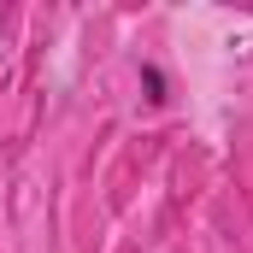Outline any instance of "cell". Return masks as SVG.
<instances>
[{"label": "cell", "instance_id": "obj_1", "mask_svg": "<svg viewBox=\"0 0 253 253\" xmlns=\"http://www.w3.org/2000/svg\"><path fill=\"white\" fill-rule=\"evenodd\" d=\"M141 88H147V100L159 106V100H165V71H159V65H141Z\"/></svg>", "mask_w": 253, "mask_h": 253}]
</instances>
